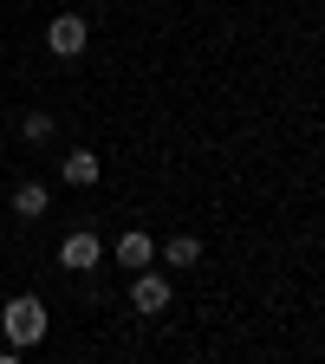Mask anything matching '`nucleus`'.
Returning a JSON list of instances; mask_svg holds the SVG:
<instances>
[{
	"label": "nucleus",
	"mask_w": 325,
	"mask_h": 364,
	"mask_svg": "<svg viewBox=\"0 0 325 364\" xmlns=\"http://www.w3.org/2000/svg\"><path fill=\"white\" fill-rule=\"evenodd\" d=\"M0 326H7V345H14V351H26V345H39V338H46V306H39L33 293H20V299H7Z\"/></svg>",
	"instance_id": "obj_1"
},
{
	"label": "nucleus",
	"mask_w": 325,
	"mask_h": 364,
	"mask_svg": "<svg viewBox=\"0 0 325 364\" xmlns=\"http://www.w3.org/2000/svg\"><path fill=\"white\" fill-rule=\"evenodd\" d=\"M46 46H53V59H78L85 46H91V26L78 14H59L53 26H46Z\"/></svg>",
	"instance_id": "obj_2"
},
{
	"label": "nucleus",
	"mask_w": 325,
	"mask_h": 364,
	"mask_svg": "<svg viewBox=\"0 0 325 364\" xmlns=\"http://www.w3.org/2000/svg\"><path fill=\"white\" fill-rule=\"evenodd\" d=\"M98 260H105V241L91 235V228H72V235L59 241V267H72V273H91Z\"/></svg>",
	"instance_id": "obj_3"
},
{
	"label": "nucleus",
	"mask_w": 325,
	"mask_h": 364,
	"mask_svg": "<svg viewBox=\"0 0 325 364\" xmlns=\"http://www.w3.org/2000/svg\"><path fill=\"white\" fill-rule=\"evenodd\" d=\"M130 306H137V312H163V306H169V280H163V273H150V267L130 273Z\"/></svg>",
	"instance_id": "obj_4"
},
{
	"label": "nucleus",
	"mask_w": 325,
	"mask_h": 364,
	"mask_svg": "<svg viewBox=\"0 0 325 364\" xmlns=\"http://www.w3.org/2000/svg\"><path fill=\"white\" fill-rule=\"evenodd\" d=\"M150 260H156V241L144 235V228H130V235L117 241V267H130V273H144Z\"/></svg>",
	"instance_id": "obj_5"
},
{
	"label": "nucleus",
	"mask_w": 325,
	"mask_h": 364,
	"mask_svg": "<svg viewBox=\"0 0 325 364\" xmlns=\"http://www.w3.org/2000/svg\"><path fill=\"white\" fill-rule=\"evenodd\" d=\"M98 169H105V163H98V156H91V150H72V156L59 163V176L72 182V189H91V182H98Z\"/></svg>",
	"instance_id": "obj_6"
},
{
	"label": "nucleus",
	"mask_w": 325,
	"mask_h": 364,
	"mask_svg": "<svg viewBox=\"0 0 325 364\" xmlns=\"http://www.w3.org/2000/svg\"><path fill=\"white\" fill-rule=\"evenodd\" d=\"M46 208H53V196H46V182H20V189H14V215H20V221H39Z\"/></svg>",
	"instance_id": "obj_7"
},
{
	"label": "nucleus",
	"mask_w": 325,
	"mask_h": 364,
	"mask_svg": "<svg viewBox=\"0 0 325 364\" xmlns=\"http://www.w3.org/2000/svg\"><path fill=\"white\" fill-rule=\"evenodd\" d=\"M163 260H169V267H196V260H202V241H196V235H176V241L163 247Z\"/></svg>",
	"instance_id": "obj_8"
},
{
	"label": "nucleus",
	"mask_w": 325,
	"mask_h": 364,
	"mask_svg": "<svg viewBox=\"0 0 325 364\" xmlns=\"http://www.w3.org/2000/svg\"><path fill=\"white\" fill-rule=\"evenodd\" d=\"M20 136H26V144H46V136H53V117H46V111H33V117L20 124Z\"/></svg>",
	"instance_id": "obj_9"
}]
</instances>
